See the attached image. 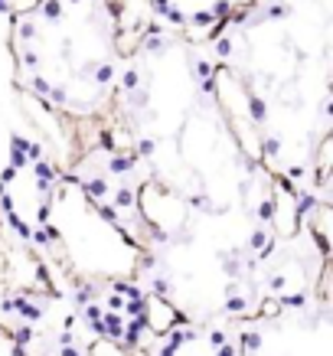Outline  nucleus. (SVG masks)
Masks as SVG:
<instances>
[{"label":"nucleus","mask_w":333,"mask_h":356,"mask_svg":"<svg viewBox=\"0 0 333 356\" xmlns=\"http://www.w3.org/2000/svg\"><path fill=\"white\" fill-rule=\"evenodd\" d=\"M206 46L239 85L271 177L330 203V0H258Z\"/></svg>","instance_id":"obj_1"},{"label":"nucleus","mask_w":333,"mask_h":356,"mask_svg":"<svg viewBox=\"0 0 333 356\" xmlns=\"http://www.w3.org/2000/svg\"><path fill=\"white\" fill-rule=\"evenodd\" d=\"M7 43L26 115L69 173L115 108L128 49L115 0H36L17 10Z\"/></svg>","instance_id":"obj_2"},{"label":"nucleus","mask_w":333,"mask_h":356,"mask_svg":"<svg viewBox=\"0 0 333 356\" xmlns=\"http://www.w3.org/2000/svg\"><path fill=\"white\" fill-rule=\"evenodd\" d=\"M4 4H7V0H4Z\"/></svg>","instance_id":"obj_3"}]
</instances>
